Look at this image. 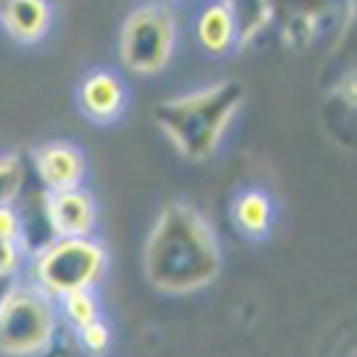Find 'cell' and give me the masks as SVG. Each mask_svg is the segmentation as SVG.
Here are the masks:
<instances>
[{"label":"cell","mask_w":357,"mask_h":357,"mask_svg":"<svg viewBox=\"0 0 357 357\" xmlns=\"http://www.w3.org/2000/svg\"><path fill=\"white\" fill-rule=\"evenodd\" d=\"M59 308L56 311L66 318L74 331H81V328L91 326V323L100 321L103 313H100V303L98 296H96V289H84V291H71L66 296H61Z\"/></svg>","instance_id":"4fadbf2b"},{"label":"cell","mask_w":357,"mask_h":357,"mask_svg":"<svg viewBox=\"0 0 357 357\" xmlns=\"http://www.w3.org/2000/svg\"><path fill=\"white\" fill-rule=\"evenodd\" d=\"M42 213L52 238H91L98 225V204L86 186L45 191Z\"/></svg>","instance_id":"8992f818"},{"label":"cell","mask_w":357,"mask_h":357,"mask_svg":"<svg viewBox=\"0 0 357 357\" xmlns=\"http://www.w3.org/2000/svg\"><path fill=\"white\" fill-rule=\"evenodd\" d=\"M164 3H169V0H164Z\"/></svg>","instance_id":"ffe728a7"},{"label":"cell","mask_w":357,"mask_h":357,"mask_svg":"<svg viewBox=\"0 0 357 357\" xmlns=\"http://www.w3.org/2000/svg\"><path fill=\"white\" fill-rule=\"evenodd\" d=\"M233 223L248 240H264L274 225V204L267 191L245 189L233 201Z\"/></svg>","instance_id":"8fae6325"},{"label":"cell","mask_w":357,"mask_h":357,"mask_svg":"<svg viewBox=\"0 0 357 357\" xmlns=\"http://www.w3.org/2000/svg\"><path fill=\"white\" fill-rule=\"evenodd\" d=\"M54 25L52 0H0V30L22 47L45 42Z\"/></svg>","instance_id":"9c48e42d"},{"label":"cell","mask_w":357,"mask_h":357,"mask_svg":"<svg viewBox=\"0 0 357 357\" xmlns=\"http://www.w3.org/2000/svg\"><path fill=\"white\" fill-rule=\"evenodd\" d=\"M59 311L35 284H10L0 296V355L35 357L52 345Z\"/></svg>","instance_id":"5b68a950"},{"label":"cell","mask_w":357,"mask_h":357,"mask_svg":"<svg viewBox=\"0 0 357 357\" xmlns=\"http://www.w3.org/2000/svg\"><path fill=\"white\" fill-rule=\"evenodd\" d=\"M32 167L45 191H66L84 186L89 174L84 149L69 139H50L35 147Z\"/></svg>","instance_id":"ba28073f"},{"label":"cell","mask_w":357,"mask_h":357,"mask_svg":"<svg viewBox=\"0 0 357 357\" xmlns=\"http://www.w3.org/2000/svg\"><path fill=\"white\" fill-rule=\"evenodd\" d=\"M245 100V81H211L199 89L157 100L152 123L178 157L191 164H204L223 147L230 128L243 113Z\"/></svg>","instance_id":"7a4b0ae2"},{"label":"cell","mask_w":357,"mask_h":357,"mask_svg":"<svg viewBox=\"0 0 357 357\" xmlns=\"http://www.w3.org/2000/svg\"><path fill=\"white\" fill-rule=\"evenodd\" d=\"M76 337H79L81 347L89 352L91 357H105L113 345V333H110V326L100 318V321L91 323V326L76 331Z\"/></svg>","instance_id":"2e32d148"},{"label":"cell","mask_w":357,"mask_h":357,"mask_svg":"<svg viewBox=\"0 0 357 357\" xmlns=\"http://www.w3.org/2000/svg\"><path fill=\"white\" fill-rule=\"evenodd\" d=\"M178 47L176 13L164 0L139 3L125 15L118 32V59L128 74L152 79L159 76Z\"/></svg>","instance_id":"3957f363"},{"label":"cell","mask_w":357,"mask_h":357,"mask_svg":"<svg viewBox=\"0 0 357 357\" xmlns=\"http://www.w3.org/2000/svg\"><path fill=\"white\" fill-rule=\"evenodd\" d=\"M235 22L238 50H248L272 25L277 15V0H223Z\"/></svg>","instance_id":"7c38bea8"},{"label":"cell","mask_w":357,"mask_h":357,"mask_svg":"<svg viewBox=\"0 0 357 357\" xmlns=\"http://www.w3.org/2000/svg\"><path fill=\"white\" fill-rule=\"evenodd\" d=\"M108 255L98 240L52 238L32 257V284L52 301L71 291L96 289L105 277Z\"/></svg>","instance_id":"277c9868"},{"label":"cell","mask_w":357,"mask_h":357,"mask_svg":"<svg viewBox=\"0 0 357 357\" xmlns=\"http://www.w3.org/2000/svg\"><path fill=\"white\" fill-rule=\"evenodd\" d=\"M27 245L20 240H6L0 238V279L13 282L25 267Z\"/></svg>","instance_id":"e0dca14e"},{"label":"cell","mask_w":357,"mask_h":357,"mask_svg":"<svg viewBox=\"0 0 357 357\" xmlns=\"http://www.w3.org/2000/svg\"><path fill=\"white\" fill-rule=\"evenodd\" d=\"M196 42L213 59H223L238 50L235 22L223 0H208L196 17Z\"/></svg>","instance_id":"30bf717a"},{"label":"cell","mask_w":357,"mask_h":357,"mask_svg":"<svg viewBox=\"0 0 357 357\" xmlns=\"http://www.w3.org/2000/svg\"><path fill=\"white\" fill-rule=\"evenodd\" d=\"M76 105L93 125H110L128 108V84L115 69L93 66L76 86Z\"/></svg>","instance_id":"52a82bcc"},{"label":"cell","mask_w":357,"mask_h":357,"mask_svg":"<svg viewBox=\"0 0 357 357\" xmlns=\"http://www.w3.org/2000/svg\"><path fill=\"white\" fill-rule=\"evenodd\" d=\"M27 164L17 152L0 154V206H15L25 191Z\"/></svg>","instance_id":"5bb4252c"},{"label":"cell","mask_w":357,"mask_h":357,"mask_svg":"<svg viewBox=\"0 0 357 357\" xmlns=\"http://www.w3.org/2000/svg\"><path fill=\"white\" fill-rule=\"evenodd\" d=\"M13 282H6V279H0V296H3V294H6V289L10 287Z\"/></svg>","instance_id":"d6986e66"},{"label":"cell","mask_w":357,"mask_h":357,"mask_svg":"<svg viewBox=\"0 0 357 357\" xmlns=\"http://www.w3.org/2000/svg\"><path fill=\"white\" fill-rule=\"evenodd\" d=\"M318 13L316 10H296L284 20L282 45L289 52H303L313 45L318 35Z\"/></svg>","instance_id":"9a60e30c"},{"label":"cell","mask_w":357,"mask_h":357,"mask_svg":"<svg viewBox=\"0 0 357 357\" xmlns=\"http://www.w3.org/2000/svg\"><path fill=\"white\" fill-rule=\"evenodd\" d=\"M142 269L149 287L172 296L206 289L223 269V250L211 220L189 201H172L144 240Z\"/></svg>","instance_id":"6da1fadb"},{"label":"cell","mask_w":357,"mask_h":357,"mask_svg":"<svg viewBox=\"0 0 357 357\" xmlns=\"http://www.w3.org/2000/svg\"><path fill=\"white\" fill-rule=\"evenodd\" d=\"M0 238L6 240H20L27 245L25 238V218L15 206H0Z\"/></svg>","instance_id":"ac0fdd59"}]
</instances>
